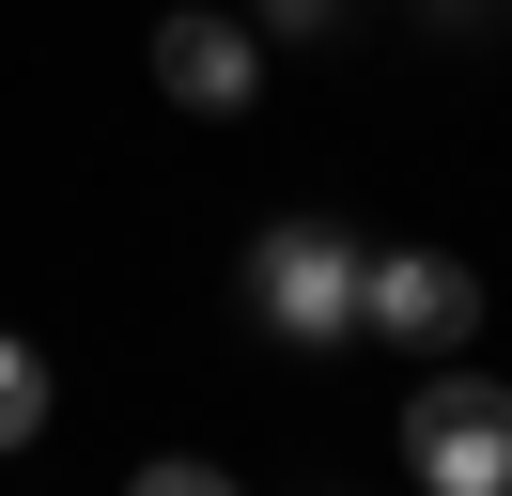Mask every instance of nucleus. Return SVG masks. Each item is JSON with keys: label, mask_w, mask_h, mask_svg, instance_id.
Returning a JSON list of instances; mask_svg holds the SVG:
<instances>
[{"label": "nucleus", "mask_w": 512, "mask_h": 496, "mask_svg": "<svg viewBox=\"0 0 512 496\" xmlns=\"http://www.w3.org/2000/svg\"><path fill=\"white\" fill-rule=\"evenodd\" d=\"M404 481L419 496H512V388H481V372L404 388Z\"/></svg>", "instance_id": "f257e3e1"}, {"label": "nucleus", "mask_w": 512, "mask_h": 496, "mask_svg": "<svg viewBox=\"0 0 512 496\" xmlns=\"http://www.w3.org/2000/svg\"><path fill=\"white\" fill-rule=\"evenodd\" d=\"M357 264H373V248H342L326 217H280V233H249V310L280 341H342L357 326Z\"/></svg>", "instance_id": "f03ea898"}, {"label": "nucleus", "mask_w": 512, "mask_h": 496, "mask_svg": "<svg viewBox=\"0 0 512 496\" xmlns=\"http://www.w3.org/2000/svg\"><path fill=\"white\" fill-rule=\"evenodd\" d=\"M357 326L404 341V357H450V341L481 326V279L450 264V248H373V264H357Z\"/></svg>", "instance_id": "7ed1b4c3"}, {"label": "nucleus", "mask_w": 512, "mask_h": 496, "mask_svg": "<svg viewBox=\"0 0 512 496\" xmlns=\"http://www.w3.org/2000/svg\"><path fill=\"white\" fill-rule=\"evenodd\" d=\"M249 78H264V47H249V16H156V93L171 109H249Z\"/></svg>", "instance_id": "20e7f679"}, {"label": "nucleus", "mask_w": 512, "mask_h": 496, "mask_svg": "<svg viewBox=\"0 0 512 496\" xmlns=\"http://www.w3.org/2000/svg\"><path fill=\"white\" fill-rule=\"evenodd\" d=\"M32 434H47V357L0 341V450H32Z\"/></svg>", "instance_id": "39448f33"}, {"label": "nucleus", "mask_w": 512, "mask_h": 496, "mask_svg": "<svg viewBox=\"0 0 512 496\" xmlns=\"http://www.w3.org/2000/svg\"><path fill=\"white\" fill-rule=\"evenodd\" d=\"M264 31H280V47H326V31H342V0H249Z\"/></svg>", "instance_id": "423d86ee"}, {"label": "nucleus", "mask_w": 512, "mask_h": 496, "mask_svg": "<svg viewBox=\"0 0 512 496\" xmlns=\"http://www.w3.org/2000/svg\"><path fill=\"white\" fill-rule=\"evenodd\" d=\"M125 496H233V481H218V465H140Z\"/></svg>", "instance_id": "0eeeda50"}]
</instances>
